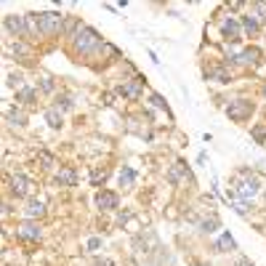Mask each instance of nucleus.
Segmentation results:
<instances>
[{"mask_svg":"<svg viewBox=\"0 0 266 266\" xmlns=\"http://www.w3.org/2000/svg\"><path fill=\"white\" fill-rule=\"evenodd\" d=\"M149 101H152L157 110H165V112H168V104H165V99H162L160 93H152V96H149Z\"/></svg>","mask_w":266,"mask_h":266,"instance_id":"nucleus-26","label":"nucleus"},{"mask_svg":"<svg viewBox=\"0 0 266 266\" xmlns=\"http://www.w3.org/2000/svg\"><path fill=\"white\" fill-rule=\"evenodd\" d=\"M24 213H27L29 219H40V216L45 213V205L40 202V200H29V202H27V208H24Z\"/></svg>","mask_w":266,"mask_h":266,"instance_id":"nucleus-15","label":"nucleus"},{"mask_svg":"<svg viewBox=\"0 0 266 266\" xmlns=\"http://www.w3.org/2000/svg\"><path fill=\"white\" fill-rule=\"evenodd\" d=\"M208 75H210V77H216L219 83H229V80H232V75H229V72L223 69V66H219V69H210Z\"/></svg>","mask_w":266,"mask_h":266,"instance_id":"nucleus-22","label":"nucleus"},{"mask_svg":"<svg viewBox=\"0 0 266 266\" xmlns=\"http://www.w3.org/2000/svg\"><path fill=\"white\" fill-rule=\"evenodd\" d=\"M258 192H261V181H258V176H253L250 171H243V181L237 184V195L243 197V202L250 200V197H256Z\"/></svg>","mask_w":266,"mask_h":266,"instance_id":"nucleus-4","label":"nucleus"},{"mask_svg":"<svg viewBox=\"0 0 266 266\" xmlns=\"http://www.w3.org/2000/svg\"><path fill=\"white\" fill-rule=\"evenodd\" d=\"M237 266H253V264L247 261V258H240V261H237Z\"/></svg>","mask_w":266,"mask_h":266,"instance_id":"nucleus-34","label":"nucleus"},{"mask_svg":"<svg viewBox=\"0 0 266 266\" xmlns=\"http://www.w3.org/2000/svg\"><path fill=\"white\" fill-rule=\"evenodd\" d=\"M38 24H40V35H56L62 32L64 16L59 11H43V14H38Z\"/></svg>","mask_w":266,"mask_h":266,"instance_id":"nucleus-2","label":"nucleus"},{"mask_svg":"<svg viewBox=\"0 0 266 266\" xmlns=\"http://www.w3.org/2000/svg\"><path fill=\"white\" fill-rule=\"evenodd\" d=\"M184 173L189 176V171H186V165H184V162H181V160H178V162H173V168L168 171V181H171V184H178Z\"/></svg>","mask_w":266,"mask_h":266,"instance_id":"nucleus-16","label":"nucleus"},{"mask_svg":"<svg viewBox=\"0 0 266 266\" xmlns=\"http://www.w3.org/2000/svg\"><path fill=\"white\" fill-rule=\"evenodd\" d=\"M101 45V35L93 27H80L75 32V51L77 53H93Z\"/></svg>","mask_w":266,"mask_h":266,"instance_id":"nucleus-1","label":"nucleus"},{"mask_svg":"<svg viewBox=\"0 0 266 266\" xmlns=\"http://www.w3.org/2000/svg\"><path fill=\"white\" fill-rule=\"evenodd\" d=\"M45 120H48V125H51V128H62V112H56V110H48L45 112Z\"/></svg>","mask_w":266,"mask_h":266,"instance_id":"nucleus-21","label":"nucleus"},{"mask_svg":"<svg viewBox=\"0 0 266 266\" xmlns=\"http://www.w3.org/2000/svg\"><path fill=\"white\" fill-rule=\"evenodd\" d=\"M96 266H114V261H110V258H99V261H96Z\"/></svg>","mask_w":266,"mask_h":266,"instance_id":"nucleus-33","label":"nucleus"},{"mask_svg":"<svg viewBox=\"0 0 266 266\" xmlns=\"http://www.w3.org/2000/svg\"><path fill=\"white\" fill-rule=\"evenodd\" d=\"M141 90H144V77H133V80H128V83L120 86V93H123L125 99H138Z\"/></svg>","mask_w":266,"mask_h":266,"instance_id":"nucleus-8","label":"nucleus"},{"mask_svg":"<svg viewBox=\"0 0 266 266\" xmlns=\"http://www.w3.org/2000/svg\"><path fill=\"white\" fill-rule=\"evenodd\" d=\"M59 107H62L64 112H69L75 104H72V99H69V96H59V99H56V110H59Z\"/></svg>","mask_w":266,"mask_h":266,"instance_id":"nucleus-24","label":"nucleus"},{"mask_svg":"<svg viewBox=\"0 0 266 266\" xmlns=\"http://www.w3.org/2000/svg\"><path fill=\"white\" fill-rule=\"evenodd\" d=\"M38 162H40L43 168H53V155H51V152H40V155H38Z\"/></svg>","mask_w":266,"mask_h":266,"instance_id":"nucleus-23","label":"nucleus"},{"mask_svg":"<svg viewBox=\"0 0 266 266\" xmlns=\"http://www.w3.org/2000/svg\"><path fill=\"white\" fill-rule=\"evenodd\" d=\"M264 99H266V86H264Z\"/></svg>","mask_w":266,"mask_h":266,"instance_id":"nucleus-35","label":"nucleus"},{"mask_svg":"<svg viewBox=\"0 0 266 266\" xmlns=\"http://www.w3.org/2000/svg\"><path fill=\"white\" fill-rule=\"evenodd\" d=\"M90 181H93V186H101L107 181V171H93L90 173Z\"/></svg>","mask_w":266,"mask_h":266,"instance_id":"nucleus-25","label":"nucleus"},{"mask_svg":"<svg viewBox=\"0 0 266 266\" xmlns=\"http://www.w3.org/2000/svg\"><path fill=\"white\" fill-rule=\"evenodd\" d=\"M232 208H234V213H237V216H247V202H243V200H240V202H234Z\"/></svg>","mask_w":266,"mask_h":266,"instance_id":"nucleus-28","label":"nucleus"},{"mask_svg":"<svg viewBox=\"0 0 266 266\" xmlns=\"http://www.w3.org/2000/svg\"><path fill=\"white\" fill-rule=\"evenodd\" d=\"M5 29H8V35H14V38H29V32H27V22H24V16L8 14V16H5Z\"/></svg>","mask_w":266,"mask_h":266,"instance_id":"nucleus-6","label":"nucleus"},{"mask_svg":"<svg viewBox=\"0 0 266 266\" xmlns=\"http://www.w3.org/2000/svg\"><path fill=\"white\" fill-rule=\"evenodd\" d=\"M99 247H101V237H90V240H88V250H90V253H96Z\"/></svg>","mask_w":266,"mask_h":266,"instance_id":"nucleus-29","label":"nucleus"},{"mask_svg":"<svg viewBox=\"0 0 266 266\" xmlns=\"http://www.w3.org/2000/svg\"><path fill=\"white\" fill-rule=\"evenodd\" d=\"M35 99H38V90L35 88H19L16 90V101H19L22 107H32Z\"/></svg>","mask_w":266,"mask_h":266,"instance_id":"nucleus-13","label":"nucleus"},{"mask_svg":"<svg viewBox=\"0 0 266 266\" xmlns=\"http://www.w3.org/2000/svg\"><path fill=\"white\" fill-rule=\"evenodd\" d=\"M96 205H99L101 210H114L120 205V197L114 195V192H107V189H101L99 195H96Z\"/></svg>","mask_w":266,"mask_h":266,"instance_id":"nucleus-9","label":"nucleus"},{"mask_svg":"<svg viewBox=\"0 0 266 266\" xmlns=\"http://www.w3.org/2000/svg\"><path fill=\"white\" fill-rule=\"evenodd\" d=\"M56 184H59V186H75V184H77V173H75V168H59V173H56Z\"/></svg>","mask_w":266,"mask_h":266,"instance_id":"nucleus-12","label":"nucleus"},{"mask_svg":"<svg viewBox=\"0 0 266 266\" xmlns=\"http://www.w3.org/2000/svg\"><path fill=\"white\" fill-rule=\"evenodd\" d=\"M16 237L19 240H29V243H38L40 240V226L35 221H22L16 226Z\"/></svg>","mask_w":266,"mask_h":266,"instance_id":"nucleus-7","label":"nucleus"},{"mask_svg":"<svg viewBox=\"0 0 266 266\" xmlns=\"http://www.w3.org/2000/svg\"><path fill=\"white\" fill-rule=\"evenodd\" d=\"M223 38L229 40V43H237L240 40V24H237V19H232V16H229V19H223Z\"/></svg>","mask_w":266,"mask_h":266,"instance_id":"nucleus-11","label":"nucleus"},{"mask_svg":"<svg viewBox=\"0 0 266 266\" xmlns=\"http://www.w3.org/2000/svg\"><path fill=\"white\" fill-rule=\"evenodd\" d=\"M14 53H16V56H27V53H29V48L24 45V43H14Z\"/></svg>","mask_w":266,"mask_h":266,"instance_id":"nucleus-30","label":"nucleus"},{"mask_svg":"<svg viewBox=\"0 0 266 266\" xmlns=\"http://www.w3.org/2000/svg\"><path fill=\"white\" fill-rule=\"evenodd\" d=\"M258 59H261V51L258 48H245V51H240L237 56H232V62H237V64H258Z\"/></svg>","mask_w":266,"mask_h":266,"instance_id":"nucleus-10","label":"nucleus"},{"mask_svg":"<svg viewBox=\"0 0 266 266\" xmlns=\"http://www.w3.org/2000/svg\"><path fill=\"white\" fill-rule=\"evenodd\" d=\"M32 178L24 176V173H14L11 176V192H14L16 197H29V192H32Z\"/></svg>","mask_w":266,"mask_h":266,"instance_id":"nucleus-5","label":"nucleus"},{"mask_svg":"<svg viewBox=\"0 0 266 266\" xmlns=\"http://www.w3.org/2000/svg\"><path fill=\"white\" fill-rule=\"evenodd\" d=\"M136 171H133V168H123V171H120V176H117V181H120V186H133L136 184Z\"/></svg>","mask_w":266,"mask_h":266,"instance_id":"nucleus-17","label":"nucleus"},{"mask_svg":"<svg viewBox=\"0 0 266 266\" xmlns=\"http://www.w3.org/2000/svg\"><path fill=\"white\" fill-rule=\"evenodd\" d=\"M226 114H229V120H234V123H245V120L253 114V101H247V99L229 101V104H226Z\"/></svg>","mask_w":266,"mask_h":266,"instance_id":"nucleus-3","label":"nucleus"},{"mask_svg":"<svg viewBox=\"0 0 266 266\" xmlns=\"http://www.w3.org/2000/svg\"><path fill=\"white\" fill-rule=\"evenodd\" d=\"M219 226H221V221L216 219V216H213V219H205V221H200V232H205V234H213Z\"/></svg>","mask_w":266,"mask_h":266,"instance_id":"nucleus-19","label":"nucleus"},{"mask_svg":"<svg viewBox=\"0 0 266 266\" xmlns=\"http://www.w3.org/2000/svg\"><path fill=\"white\" fill-rule=\"evenodd\" d=\"M216 250L219 253H232V250H237V243H234V237L229 232H223L219 237V243H216Z\"/></svg>","mask_w":266,"mask_h":266,"instance_id":"nucleus-14","label":"nucleus"},{"mask_svg":"<svg viewBox=\"0 0 266 266\" xmlns=\"http://www.w3.org/2000/svg\"><path fill=\"white\" fill-rule=\"evenodd\" d=\"M40 88H43L45 93H51V90H53V80H51V77H43V80H40Z\"/></svg>","mask_w":266,"mask_h":266,"instance_id":"nucleus-31","label":"nucleus"},{"mask_svg":"<svg viewBox=\"0 0 266 266\" xmlns=\"http://www.w3.org/2000/svg\"><path fill=\"white\" fill-rule=\"evenodd\" d=\"M5 117H8V123H14V125H27V114H24L22 110H16V107H11V110L5 112Z\"/></svg>","mask_w":266,"mask_h":266,"instance_id":"nucleus-18","label":"nucleus"},{"mask_svg":"<svg viewBox=\"0 0 266 266\" xmlns=\"http://www.w3.org/2000/svg\"><path fill=\"white\" fill-rule=\"evenodd\" d=\"M22 80H24V75H22V72H11V75H8V80H5V86H22Z\"/></svg>","mask_w":266,"mask_h":266,"instance_id":"nucleus-27","label":"nucleus"},{"mask_svg":"<svg viewBox=\"0 0 266 266\" xmlns=\"http://www.w3.org/2000/svg\"><path fill=\"white\" fill-rule=\"evenodd\" d=\"M243 29H245V32H250V35H256L258 32V19L253 14H245L243 16Z\"/></svg>","mask_w":266,"mask_h":266,"instance_id":"nucleus-20","label":"nucleus"},{"mask_svg":"<svg viewBox=\"0 0 266 266\" xmlns=\"http://www.w3.org/2000/svg\"><path fill=\"white\" fill-rule=\"evenodd\" d=\"M253 138H256L258 144H264V138H266V131H264V128H253Z\"/></svg>","mask_w":266,"mask_h":266,"instance_id":"nucleus-32","label":"nucleus"}]
</instances>
